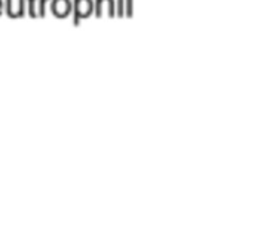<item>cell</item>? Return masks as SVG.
Returning <instances> with one entry per match:
<instances>
[{
    "label": "cell",
    "instance_id": "7a4b0ae2",
    "mask_svg": "<svg viewBox=\"0 0 254 230\" xmlns=\"http://www.w3.org/2000/svg\"><path fill=\"white\" fill-rule=\"evenodd\" d=\"M73 4L70 0H52L51 3V12L57 18H65L71 13Z\"/></svg>",
    "mask_w": 254,
    "mask_h": 230
},
{
    "label": "cell",
    "instance_id": "3957f363",
    "mask_svg": "<svg viewBox=\"0 0 254 230\" xmlns=\"http://www.w3.org/2000/svg\"><path fill=\"white\" fill-rule=\"evenodd\" d=\"M104 6H107V13H109V16L113 18L115 13H116V1H115V0H95V3H94V13H95V16H97V18H101V15H103V7H104Z\"/></svg>",
    "mask_w": 254,
    "mask_h": 230
},
{
    "label": "cell",
    "instance_id": "9c48e42d",
    "mask_svg": "<svg viewBox=\"0 0 254 230\" xmlns=\"http://www.w3.org/2000/svg\"><path fill=\"white\" fill-rule=\"evenodd\" d=\"M1 9H3V1L0 0V15H1Z\"/></svg>",
    "mask_w": 254,
    "mask_h": 230
},
{
    "label": "cell",
    "instance_id": "277c9868",
    "mask_svg": "<svg viewBox=\"0 0 254 230\" xmlns=\"http://www.w3.org/2000/svg\"><path fill=\"white\" fill-rule=\"evenodd\" d=\"M6 13L9 18H22L25 15V0H18V4H13V0H6Z\"/></svg>",
    "mask_w": 254,
    "mask_h": 230
},
{
    "label": "cell",
    "instance_id": "52a82bcc",
    "mask_svg": "<svg viewBox=\"0 0 254 230\" xmlns=\"http://www.w3.org/2000/svg\"><path fill=\"white\" fill-rule=\"evenodd\" d=\"M25 1H28V15L31 18H37V15H36V0H25Z\"/></svg>",
    "mask_w": 254,
    "mask_h": 230
},
{
    "label": "cell",
    "instance_id": "8992f818",
    "mask_svg": "<svg viewBox=\"0 0 254 230\" xmlns=\"http://www.w3.org/2000/svg\"><path fill=\"white\" fill-rule=\"evenodd\" d=\"M115 1H116V7H118L116 15L119 18H124L125 16V1L124 0H115Z\"/></svg>",
    "mask_w": 254,
    "mask_h": 230
},
{
    "label": "cell",
    "instance_id": "6da1fadb",
    "mask_svg": "<svg viewBox=\"0 0 254 230\" xmlns=\"http://www.w3.org/2000/svg\"><path fill=\"white\" fill-rule=\"evenodd\" d=\"M94 12V1L92 0H74L73 3V24L79 25L82 19L88 18Z\"/></svg>",
    "mask_w": 254,
    "mask_h": 230
},
{
    "label": "cell",
    "instance_id": "5b68a950",
    "mask_svg": "<svg viewBox=\"0 0 254 230\" xmlns=\"http://www.w3.org/2000/svg\"><path fill=\"white\" fill-rule=\"evenodd\" d=\"M51 0H36V7H37V10H36V15H37V18L40 16V18H45V15H46V3H49Z\"/></svg>",
    "mask_w": 254,
    "mask_h": 230
},
{
    "label": "cell",
    "instance_id": "ba28073f",
    "mask_svg": "<svg viewBox=\"0 0 254 230\" xmlns=\"http://www.w3.org/2000/svg\"><path fill=\"white\" fill-rule=\"evenodd\" d=\"M125 1V16H132V0H124Z\"/></svg>",
    "mask_w": 254,
    "mask_h": 230
}]
</instances>
